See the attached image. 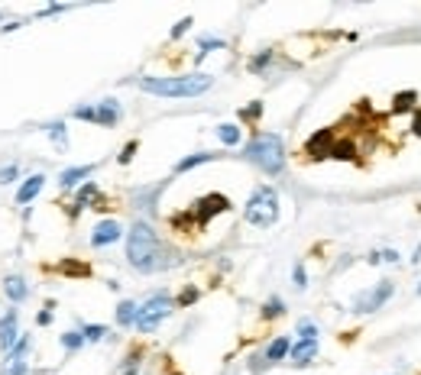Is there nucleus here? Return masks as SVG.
<instances>
[{
	"mask_svg": "<svg viewBox=\"0 0 421 375\" xmlns=\"http://www.w3.org/2000/svg\"><path fill=\"white\" fill-rule=\"evenodd\" d=\"M20 340V330H17V311H10V314L0 317V350L10 353L17 346Z\"/></svg>",
	"mask_w": 421,
	"mask_h": 375,
	"instance_id": "10",
	"label": "nucleus"
},
{
	"mask_svg": "<svg viewBox=\"0 0 421 375\" xmlns=\"http://www.w3.org/2000/svg\"><path fill=\"white\" fill-rule=\"evenodd\" d=\"M214 49H227V42H224V39H214V36H204V39L198 42V62H201L204 55H210Z\"/></svg>",
	"mask_w": 421,
	"mask_h": 375,
	"instance_id": "26",
	"label": "nucleus"
},
{
	"mask_svg": "<svg viewBox=\"0 0 421 375\" xmlns=\"http://www.w3.org/2000/svg\"><path fill=\"white\" fill-rule=\"evenodd\" d=\"M4 294L10 298V304H20V301L29 298V288H26L23 275H7L4 278Z\"/></svg>",
	"mask_w": 421,
	"mask_h": 375,
	"instance_id": "16",
	"label": "nucleus"
},
{
	"mask_svg": "<svg viewBox=\"0 0 421 375\" xmlns=\"http://www.w3.org/2000/svg\"><path fill=\"white\" fill-rule=\"evenodd\" d=\"M88 204H94V210H104L101 207V191H98V184L88 182L78 188V198H75V207H72V214H78V210H84Z\"/></svg>",
	"mask_w": 421,
	"mask_h": 375,
	"instance_id": "13",
	"label": "nucleus"
},
{
	"mask_svg": "<svg viewBox=\"0 0 421 375\" xmlns=\"http://www.w3.org/2000/svg\"><path fill=\"white\" fill-rule=\"evenodd\" d=\"M243 220L250 226H260V230H266V226L276 224V220H279V194H276V188H269V184L253 188V194L246 198V207H243Z\"/></svg>",
	"mask_w": 421,
	"mask_h": 375,
	"instance_id": "4",
	"label": "nucleus"
},
{
	"mask_svg": "<svg viewBox=\"0 0 421 375\" xmlns=\"http://www.w3.org/2000/svg\"><path fill=\"white\" fill-rule=\"evenodd\" d=\"M218 139L224 142V146H236V142L243 139V130L236 123H220L218 126Z\"/></svg>",
	"mask_w": 421,
	"mask_h": 375,
	"instance_id": "20",
	"label": "nucleus"
},
{
	"mask_svg": "<svg viewBox=\"0 0 421 375\" xmlns=\"http://www.w3.org/2000/svg\"><path fill=\"white\" fill-rule=\"evenodd\" d=\"M29 366H26V359H4V369L0 375H26Z\"/></svg>",
	"mask_w": 421,
	"mask_h": 375,
	"instance_id": "29",
	"label": "nucleus"
},
{
	"mask_svg": "<svg viewBox=\"0 0 421 375\" xmlns=\"http://www.w3.org/2000/svg\"><path fill=\"white\" fill-rule=\"evenodd\" d=\"M136 314H140V304H136V301H120L117 304V324L120 327H136Z\"/></svg>",
	"mask_w": 421,
	"mask_h": 375,
	"instance_id": "18",
	"label": "nucleus"
},
{
	"mask_svg": "<svg viewBox=\"0 0 421 375\" xmlns=\"http://www.w3.org/2000/svg\"><path fill=\"white\" fill-rule=\"evenodd\" d=\"M392 292H396V285L389 282V278L376 282V285L370 288V292H363L360 298L354 301V314H373V311H379L389 298H392Z\"/></svg>",
	"mask_w": 421,
	"mask_h": 375,
	"instance_id": "6",
	"label": "nucleus"
},
{
	"mask_svg": "<svg viewBox=\"0 0 421 375\" xmlns=\"http://www.w3.org/2000/svg\"><path fill=\"white\" fill-rule=\"evenodd\" d=\"M214 152H194V156H188V158H182L175 165V172L182 175V172H192V168H198V165H204V162H214Z\"/></svg>",
	"mask_w": 421,
	"mask_h": 375,
	"instance_id": "19",
	"label": "nucleus"
},
{
	"mask_svg": "<svg viewBox=\"0 0 421 375\" xmlns=\"http://www.w3.org/2000/svg\"><path fill=\"white\" fill-rule=\"evenodd\" d=\"M175 311V301L168 298L166 292H156L152 298H146L143 304H140V314H136V330L140 334H152L156 327L166 320L168 314Z\"/></svg>",
	"mask_w": 421,
	"mask_h": 375,
	"instance_id": "5",
	"label": "nucleus"
},
{
	"mask_svg": "<svg viewBox=\"0 0 421 375\" xmlns=\"http://www.w3.org/2000/svg\"><path fill=\"white\" fill-rule=\"evenodd\" d=\"M260 114H262V100H253L246 110H240V120H260Z\"/></svg>",
	"mask_w": 421,
	"mask_h": 375,
	"instance_id": "36",
	"label": "nucleus"
},
{
	"mask_svg": "<svg viewBox=\"0 0 421 375\" xmlns=\"http://www.w3.org/2000/svg\"><path fill=\"white\" fill-rule=\"evenodd\" d=\"M75 120H88V123H98V107H75Z\"/></svg>",
	"mask_w": 421,
	"mask_h": 375,
	"instance_id": "38",
	"label": "nucleus"
},
{
	"mask_svg": "<svg viewBox=\"0 0 421 375\" xmlns=\"http://www.w3.org/2000/svg\"><path fill=\"white\" fill-rule=\"evenodd\" d=\"M123 236V226L117 220H101V224L91 230V246L94 250H101V246H110V243H117Z\"/></svg>",
	"mask_w": 421,
	"mask_h": 375,
	"instance_id": "9",
	"label": "nucleus"
},
{
	"mask_svg": "<svg viewBox=\"0 0 421 375\" xmlns=\"http://www.w3.org/2000/svg\"><path fill=\"white\" fill-rule=\"evenodd\" d=\"M81 336H84V343H101L104 336H107V327L104 324H84Z\"/></svg>",
	"mask_w": 421,
	"mask_h": 375,
	"instance_id": "25",
	"label": "nucleus"
},
{
	"mask_svg": "<svg viewBox=\"0 0 421 375\" xmlns=\"http://www.w3.org/2000/svg\"><path fill=\"white\" fill-rule=\"evenodd\" d=\"M298 336H302V340H318V327H314V320H298Z\"/></svg>",
	"mask_w": 421,
	"mask_h": 375,
	"instance_id": "33",
	"label": "nucleus"
},
{
	"mask_svg": "<svg viewBox=\"0 0 421 375\" xmlns=\"http://www.w3.org/2000/svg\"><path fill=\"white\" fill-rule=\"evenodd\" d=\"M17 175H20V165H17V162H10V165H4V168H0V184L17 182Z\"/></svg>",
	"mask_w": 421,
	"mask_h": 375,
	"instance_id": "34",
	"label": "nucleus"
},
{
	"mask_svg": "<svg viewBox=\"0 0 421 375\" xmlns=\"http://www.w3.org/2000/svg\"><path fill=\"white\" fill-rule=\"evenodd\" d=\"M288 356H292V366H312L318 356V340H298Z\"/></svg>",
	"mask_w": 421,
	"mask_h": 375,
	"instance_id": "11",
	"label": "nucleus"
},
{
	"mask_svg": "<svg viewBox=\"0 0 421 375\" xmlns=\"http://www.w3.org/2000/svg\"><path fill=\"white\" fill-rule=\"evenodd\" d=\"M26 353H29V334H20L17 346L7 353V359H26Z\"/></svg>",
	"mask_w": 421,
	"mask_h": 375,
	"instance_id": "30",
	"label": "nucleus"
},
{
	"mask_svg": "<svg viewBox=\"0 0 421 375\" xmlns=\"http://www.w3.org/2000/svg\"><path fill=\"white\" fill-rule=\"evenodd\" d=\"M334 130H318V133L312 136V139L305 142V152H308V158H330V146H334Z\"/></svg>",
	"mask_w": 421,
	"mask_h": 375,
	"instance_id": "8",
	"label": "nucleus"
},
{
	"mask_svg": "<svg viewBox=\"0 0 421 375\" xmlns=\"http://www.w3.org/2000/svg\"><path fill=\"white\" fill-rule=\"evenodd\" d=\"M192 23H194L192 17H185V20H178V23L172 26V33H168V39H182V36H185L188 29H192Z\"/></svg>",
	"mask_w": 421,
	"mask_h": 375,
	"instance_id": "35",
	"label": "nucleus"
},
{
	"mask_svg": "<svg viewBox=\"0 0 421 375\" xmlns=\"http://www.w3.org/2000/svg\"><path fill=\"white\" fill-rule=\"evenodd\" d=\"M62 275H75V278H88L91 275V266H84V262H75V259H62Z\"/></svg>",
	"mask_w": 421,
	"mask_h": 375,
	"instance_id": "22",
	"label": "nucleus"
},
{
	"mask_svg": "<svg viewBox=\"0 0 421 375\" xmlns=\"http://www.w3.org/2000/svg\"><path fill=\"white\" fill-rule=\"evenodd\" d=\"M94 165H72V168H62L59 175V188L62 191H68V188H78V184L84 182V178H91Z\"/></svg>",
	"mask_w": 421,
	"mask_h": 375,
	"instance_id": "12",
	"label": "nucleus"
},
{
	"mask_svg": "<svg viewBox=\"0 0 421 375\" xmlns=\"http://www.w3.org/2000/svg\"><path fill=\"white\" fill-rule=\"evenodd\" d=\"M98 107V126H117L120 123V104L114 97L101 100V104H94Z\"/></svg>",
	"mask_w": 421,
	"mask_h": 375,
	"instance_id": "15",
	"label": "nucleus"
},
{
	"mask_svg": "<svg viewBox=\"0 0 421 375\" xmlns=\"http://www.w3.org/2000/svg\"><path fill=\"white\" fill-rule=\"evenodd\" d=\"M286 314V301L282 298H269L262 304V320H276V317Z\"/></svg>",
	"mask_w": 421,
	"mask_h": 375,
	"instance_id": "24",
	"label": "nucleus"
},
{
	"mask_svg": "<svg viewBox=\"0 0 421 375\" xmlns=\"http://www.w3.org/2000/svg\"><path fill=\"white\" fill-rule=\"evenodd\" d=\"M418 294H421V285H418Z\"/></svg>",
	"mask_w": 421,
	"mask_h": 375,
	"instance_id": "42",
	"label": "nucleus"
},
{
	"mask_svg": "<svg viewBox=\"0 0 421 375\" xmlns=\"http://www.w3.org/2000/svg\"><path fill=\"white\" fill-rule=\"evenodd\" d=\"M243 158L266 175H279L286 168V142L279 133H256L243 149Z\"/></svg>",
	"mask_w": 421,
	"mask_h": 375,
	"instance_id": "3",
	"label": "nucleus"
},
{
	"mask_svg": "<svg viewBox=\"0 0 421 375\" xmlns=\"http://www.w3.org/2000/svg\"><path fill=\"white\" fill-rule=\"evenodd\" d=\"M292 282H295V288H298V292H305V288H308V272H305L302 262H295V268H292Z\"/></svg>",
	"mask_w": 421,
	"mask_h": 375,
	"instance_id": "31",
	"label": "nucleus"
},
{
	"mask_svg": "<svg viewBox=\"0 0 421 375\" xmlns=\"http://www.w3.org/2000/svg\"><path fill=\"white\" fill-rule=\"evenodd\" d=\"M62 350H68V353H75V350H81L84 346V336H81V330H68V334H62Z\"/></svg>",
	"mask_w": 421,
	"mask_h": 375,
	"instance_id": "27",
	"label": "nucleus"
},
{
	"mask_svg": "<svg viewBox=\"0 0 421 375\" xmlns=\"http://www.w3.org/2000/svg\"><path fill=\"white\" fill-rule=\"evenodd\" d=\"M36 324H39V327H49V324H52V311H42V314L36 317Z\"/></svg>",
	"mask_w": 421,
	"mask_h": 375,
	"instance_id": "40",
	"label": "nucleus"
},
{
	"mask_svg": "<svg viewBox=\"0 0 421 375\" xmlns=\"http://www.w3.org/2000/svg\"><path fill=\"white\" fill-rule=\"evenodd\" d=\"M415 100H418V94H415V91H399L396 97H392V110H396V114L415 110Z\"/></svg>",
	"mask_w": 421,
	"mask_h": 375,
	"instance_id": "23",
	"label": "nucleus"
},
{
	"mask_svg": "<svg viewBox=\"0 0 421 375\" xmlns=\"http://www.w3.org/2000/svg\"><path fill=\"white\" fill-rule=\"evenodd\" d=\"M330 158H337V162H356V146L354 142H334L330 146Z\"/></svg>",
	"mask_w": 421,
	"mask_h": 375,
	"instance_id": "21",
	"label": "nucleus"
},
{
	"mask_svg": "<svg viewBox=\"0 0 421 375\" xmlns=\"http://www.w3.org/2000/svg\"><path fill=\"white\" fill-rule=\"evenodd\" d=\"M42 188H46V175H39V172H36V175H29L23 184H20L17 204H29V200H36V194H39Z\"/></svg>",
	"mask_w": 421,
	"mask_h": 375,
	"instance_id": "14",
	"label": "nucleus"
},
{
	"mask_svg": "<svg viewBox=\"0 0 421 375\" xmlns=\"http://www.w3.org/2000/svg\"><path fill=\"white\" fill-rule=\"evenodd\" d=\"M126 262H130V268L143 272V275L159 272V268L168 266L166 246H162L159 233H156L146 220H133L130 233H126Z\"/></svg>",
	"mask_w": 421,
	"mask_h": 375,
	"instance_id": "1",
	"label": "nucleus"
},
{
	"mask_svg": "<svg viewBox=\"0 0 421 375\" xmlns=\"http://www.w3.org/2000/svg\"><path fill=\"white\" fill-rule=\"evenodd\" d=\"M194 301H198V288H185V292L178 294V308H188V304H194Z\"/></svg>",
	"mask_w": 421,
	"mask_h": 375,
	"instance_id": "39",
	"label": "nucleus"
},
{
	"mask_svg": "<svg viewBox=\"0 0 421 375\" xmlns=\"http://www.w3.org/2000/svg\"><path fill=\"white\" fill-rule=\"evenodd\" d=\"M269 62H272V52H260L256 59H250V71H262Z\"/></svg>",
	"mask_w": 421,
	"mask_h": 375,
	"instance_id": "37",
	"label": "nucleus"
},
{
	"mask_svg": "<svg viewBox=\"0 0 421 375\" xmlns=\"http://www.w3.org/2000/svg\"><path fill=\"white\" fill-rule=\"evenodd\" d=\"M136 149H140V142H136V139H130V142H126L123 149H120V156H117V162H120V165H130V162H133V156H136Z\"/></svg>",
	"mask_w": 421,
	"mask_h": 375,
	"instance_id": "32",
	"label": "nucleus"
},
{
	"mask_svg": "<svg viewBox=\"0 0 421 375\" xmlns=\"http://www.w3.org/2000/svg\"><path fill=\"white\" fill-rule=\"evenodd\" d=\"M140 91L152 94V97H201L210 91L214 78L204 71H192V75H146L140 78Z\"/></svg>",
	"mask_w": 421,
	"mask_h": 375,
	"instance_id": "2",
	"label": "nucleus"
},
{
	"mask_svg": "<svg viewBox=\"0 0 421 375\" xmlns=\"http://www.w3.org/2000/svg\"><path fill=\"white\" fill-rule=\"evenodd\" d=\"M412 133L421 136V110H415V117H412Z\"/></svg>",
	"mask_w": 421,
	"mask_h": 375,
	"instance_id": "41",
	"label": "nucleus"
},
{
	"mask_svg": "<svg viewBox=\"0 0 421 375\" xmlns=\"http://www.w3.org/2000/svg\"><path fill=\"white\" fill-rule=\"evenodd\" d=\"M227 210H230V198H224V194H204V198L194 204V217H198V224H208L210 217L227 214Z\"/></svg>",
	"mask_w": 421,
	"mask_h": 375,
	"instance_id": "7",
	"label": "nucleus"
},
{
	"mask_svg": "<svg viewBox=\"0 0 421 375\" xmlns=\"http://www.w3.org/2000/svg\"><path fill=\"white\" fill-rule=\"evenodd\" d=\"M46 133H49V139L59 146V149H65L68 146V136H65V123H49L46 126Z\"/></svg>",
	"mask_w": 421,
	"mask_h": 375,
	"instance_id": "28",
	"label": "nucleus"
},
{
	"mask_svg": "<svg viewBox=\"0 0 421 375\" xmlns=\"http://www.w3.org/2000/svg\"><path fill=\"white\" fill-rule=\"evenodd\" d=\"M288 353H292V340H288V336H276V340L266 346V362H269V366L272 362H282Z\"/></svg>",
	"mask_w": 421,
	"mask_h": 375,
	"instance_id": "17",
	"label": "nucleus"
}]
</instances>
